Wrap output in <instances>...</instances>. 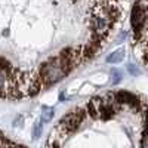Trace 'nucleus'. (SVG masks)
Wrapping results in <instances>:
<instances>
[{
    "instance_id": "1",
    "label": "nucleus",
    "mask_w": 148,
    "mask_h": 148,
    "mask_svg": "<svg viewBox=\"0 0 148 148\" xmlns=\"http://www.w3.org/2000/svg\"><path fill=\"white\" fill-rule=\"evenodd\" d=\"M129 0H0V98L37 96L96 58Z\"/></svg>"
},
{
    "instance_id": "2",
    "label": "nucleus",
    "mask_w": 148,
    "mask_h": 148,
    "mask_svg": "<svg viewBox=\"0 0 148 148\" xmlns=\"http://www.w3.org/2000/svg\"><path fill=\"white\" fill-rule=\"evenodd\" d=\"M130 46L138 62L148 70V0H133L132 3Z\"/></svg>"
},
{
    "instance_id": "3",
    "label": "nucleus",
    "mask_w": 148,
    "mask_h": 148,
    "mask_svg": "<svg viewBox=\"0 0 148 148\" xmlns=\"http://www.w3.org/2000/svg\"><path fill=\"white\" fill-rule=\"evenodd\" d=\"M123 58H125V51L123 49H117L116 52H113L111 55L107 56V62H110V64L120 62V61H123Z\"/></svg>"
},
{
    "instance_id": "4",
    "label": "nucleus",
    "mask_w": 148,
    "mask_h": 148,
    "mask_svg": "<svg viewBox=\"0 0 148 148\" xmlns=\"http://www.w3.org/2000/svg\"><path fill=\"white\" fill-rule=\"evenodd\" d=\"M52 116H53V111L51 110V108H46L45 111H43V121H49V120H51L52 119Z\"/></svg>"
},
{
    "instance_id": "5",
    "label": "nucleus",
    "mask_w": 148,
    "mask_h": 148,
    "mask_svg": "<svg viewBox=\"0 0 148 148\" xmlns=\"http://www.w3.org/2000/svg\"><path fill=\"white\" fill-rule=\"evenodd\" d=\"M40 130H42V121H37L36 125H34L33 136H34V138H39V135H40Z\"/></svg>"
}]
</instances>
